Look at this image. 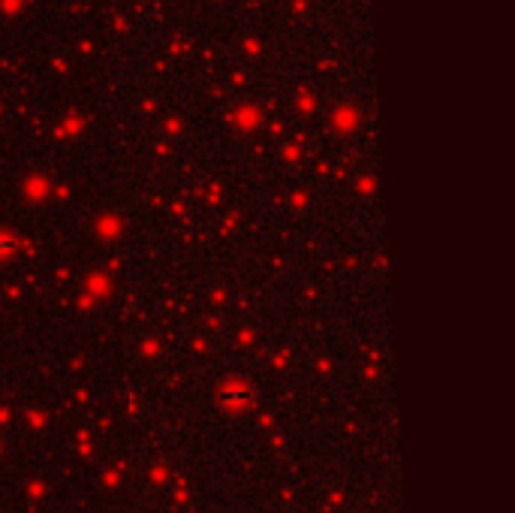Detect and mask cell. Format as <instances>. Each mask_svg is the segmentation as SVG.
Returning a JSON list of instances; mask_svg holds the SVG:
<instances>
[{
    "label": "cell",
    "instance_id": "6da1fadb",
    "mask_svg": "<svg viewBox=\"0 0 515 513\" xmlns=\"http://www.w3.org/2000/svg\"><path fill=\"white\" fill-rule=\"evenodd\" d=\"M4 251H15V245H13V239H0V257H4Z\"/></svg>",
    "mask_w": 515,
    "mask_h": 513
}]
</instances>
